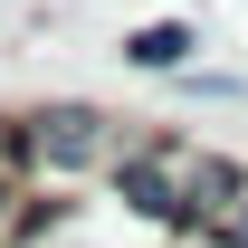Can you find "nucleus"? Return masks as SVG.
I'll return each mask as SVG.
<instances>
[{
  "instance_id": "nucleus-3",
  "label": "nucleus",
  "mask_w": 248,
  "mask_h": 248,
  "mask_svg": "<svg viewBox=\"0 0 248 248\" xmlns=\"http://www.w3.org/2000/svg\"><path fill=\"white\" fill-rule=\"evenodd\" d=\"M191 48H201V29H191V19H143V29H124V67H143V77L191 67Z\"/></svg>"
},
{
  "instance_id": "nucleus-1",
  "label": "nucleus",
  "mask_w": 248,
  "mask_h": 248,
  "mask_svg": "<svg viewBox=\"0 0 248 248\" xmlns=\"http://www.w3.org/2000/svg\"><path fill=\"white\" fill-rule=\"evenodd\" d=\"M134 134H124L105 105H38V115H10V172H38V182H77V172H105Z\"/></svg>"
},
{
  "instance_id": "nucleus-7",
  "label": "nucleus",
  "mask_w": 248,
  "mask_h": 248,
  "mask_svg": "<svg viewBox=\"0 0 248 248\" xmlns=\"http://www.w3.org/2000/svg\"><path fill=\"white\" fill-rule=\"evenodd\" d=\"M0 172H10V115H0Z\"/></svg>"
},
{
  "instance_id": "nucleus-2",
  "label": "nucleus",
  "mask_w": 248,
  "mask_h": 248,
  "mask_svg": "<svg viewBox=\"0 0 248 248\" xmlns=\"http://www.w3.org/2000/svg\"><path fill=\"white\" fill-rule=\"evenodd\" d=\"M191 153L201 143H182V134H153V143H124L105 172H115V201L124 210H143V219H182V182H191Z\"/></svg>"
},
{
  "instance_id": "nucleus-6",
  "label": "nucleus",
  "mask_w": 248,
  "mask_h": 248,
  "mask_svg": "<svg viewBox=\"0 0 248 248\" xmlns=\"http://www.w3.org/2000/svg\"><path fill=\"white\" fill-rule=\"evenodd\" d=\"M191 239H201V248H248V191H239V201H219L210 219H191Z\"/></svg>"
},
{
  "instance_id": "nucleus-5",
  "label": "nucleus",
  "mask_w": 248,
  "mask_h": 248,
  "mask_svg": "<svg viewBox=\"0 0 248 248\" xmlns=\"http://www.w3.org/2000/svg\"><path fill=\"white\" fill-rule=\"evenodd\" d=\"M38 219H58V201H38L19 172H0V248H29V239H38Z\"/></svg>"
},
{
  "instance_id": "nucleus-4",
  "label": "nucleus",
  "mask_w": 248,
  "mask_h": 248,
  "mask_svg": "<svg viewBox=\"0 0 248 248\" xmlns=\"http://www.w3.org/2000/svg\"><path fill=\"white\" fill-rule=\"evenodd\" d=\"M248 191V172L229 153H191V182H182V219H172V229H191V219H210L219 201H239Z\"/></svg>"
}]
</instances>
